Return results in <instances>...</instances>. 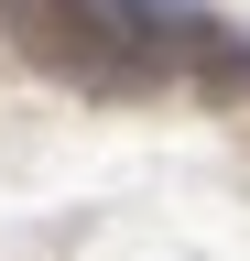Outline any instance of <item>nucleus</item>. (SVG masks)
<instances>
[{
  "instance_id": "1",
  "label": "nucleus",
  "mask_w": 250,
  "mask_h": 261,
  "mask_svg": "<svg viewBox=\"0 0 250 261\" xmlns=\"http://www.w3.org/2000/svg\"><path fill=\"white\" fill-rule=\"evenodd\" d=\"M87 22H98L109 44H163V33H174V0H87Z\"/></svg>"
},
{
  "instance_id": "2",
  "label": "nucleus",
  "mask_w": 250,
  "mask_h": 261,
  "mask_svg": "<svg viewBox=\"0 0 250 261\" xmlns=\"http://www.w3.org/2000/svg\"><path fill=\"white\" fill-rule=\"evenodd\" d=\"M54 11H66V22H87V0H54ZM87 33H98V22H87Z\"/></svg>"
}]
</instances>
